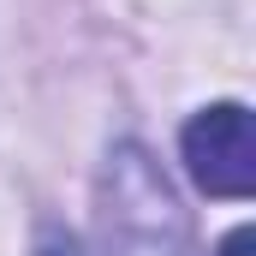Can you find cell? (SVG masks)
Here are the masks:
<instances>
[{
  "label": "cell",
  "mask_w": 256,
  "mask_h": 256,
  "mask_svg": "<svg viewBox=\"0 0 256 256\" xmlns=\"http://www.w3.org/2000/svg\"><path fill=\"white\" fill-rule=\"evenodd\" d=\"M36 256H84V250H78V238H72V232L48 226V232H42V244H36Z\"/></svg>",
  "instance_id": "obj_3"
},
{
  "label": "cell",
  "mask_w": 256,
  "mask_h": 256,
  "mask_svg": "<svg viewBox=\"0 0 256 256\" xmlns=\"http://www.w3.org/2000/svg\"><path fill=\"white\" fill-rule=\"evenodd\" d=\"M185 167L208 196H250L256 161H250V114L244 102H214L185 126Z\"/></svg>",
  "instance_id": "obj_2"
},
{
  "label": "cell",
  "mask_w": 256,
  "mask_h": 256,
  "mask_svg": "<svg viewBox=\"0 0 256 256\" xmlns=\"http://www.w3.org/2000/svg\"><path fill=\"white\" fill-rule=\"evenodd\" d=\"M102 256H196L191 220L143 143H120L96 179Z\"/></svg>",
  "instance_id": "obj_1"
},
{
  "label": "cell",
  "mask_w": 256,
  "mask_h": 256,
  "mask_svg": "<svg viewBox=\"0 0 256 256\" xmlns=\"http://www.w3.org/2000/svg\"><path fill=\"white\" fill-rule=\"evenodd\" d=\"M220 256H250V226H232L220 238Z\"/></svg>",
  "instance_id": "obj_4"
}]
</instances>
